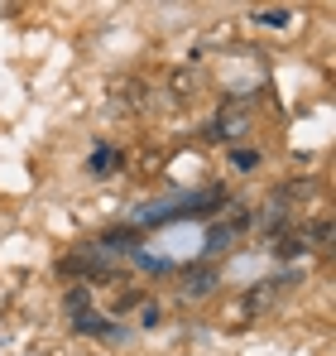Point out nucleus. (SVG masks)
<instances>
[{
    "instance_id": "1",
    "label": "nucleus",
    "mask_w": 336,
    "mask_h": 356,
    "mask_svg": "<svg viewBox=\"0 0 336 356\" xmlns=\"http://www.w3.org/2000/svg\"><path fill=\"white\" fill-rule=\"evenodd\" d=\"M212 289H217V270H212V265H192V270L183 275V294L187 298H207Z\"/></svg>"
},
{
    "instance_id": "2",
    "label": "nucleus",
    "mask_w": 336,
    "mask_h": 356,
    "mask_svg": "<svg viewBox=\"0 0 336 356\" xmlns=\"http://www.w3.org/2000/svg\"><path fill=\"white\" fill-rule=\"evenodd\" d=\"M255 24H269V29H283V24H293V10H283V5H269V10H255Z\"/></svg>"
},
{
    "instance_id": "3",
    "label": "nucleus",
    "mask_w": 336,
    "mask_h": 356,
    "mask_svg": "<svg viewBox=\"0 0 336 356\" xmlns=\"http://www.w3.org/2000/svg\"><path fill=\"white\" fill-rule=\"evenodd\" d=\"M62 303H67V313H72V318H82V313H92V294H87V289H82V284H72V289H67V298H62Z\"/></svg>"
},
{
    "instance_id": "4",
    "label": "nucleus",
    "mask_w": 336,
    "mask_h": 356,
    "mask_svg": "<svg viewBox=\"0 0 336 356\" xmlns=\"http://www.w3.org/2000/svg\"><path fill=\"white\" fill-rule=\"evenodd\" d=\"M120 159H115V149H96L92 154V174H106V169H115Z\"/></svg>"
},
{
    "instance_id": "5",
    "label": "nucleus",
    "mask_w": 336,
    "mask_h": 356,
    "mask_svg": "<svg viewBox=\"0 0 336 356\" xmlns=\"http://www.w3.org/2000/svg\"><path fill=\"white\" fill-rule=\"evenodd\" d=\"M308 241H317V245H332V222H312V227H308Z\"/></svg>"
},
{
    "instance_id": "6",
    "label": "nucleus",
    "mask_w": 336,
    "mask_h": 356,
    "mask_svg": "<svg viewBox=\"0 0 336 356\" xmlns=\"http://www.w3.org/2000/svg\"><path fill=\"white\" fill-rule=\"evenodd\" d=\"M207 245H212V250L230 245V227H212V232H207Z\"/></svg>"
},
{
    "instance_id": "7",
    "label": "nucleus",
    "mask_w": 336,
    "mask_h": 356,
    "mask_svg": "<svg viewBox=\"0 0 336 356\" xmlns=\"http://www.w3.org/2000/svg\"><path fill=\"white\" fill-rule=\"evenodd\" d=\"M230 159H235V169H255V164H260V154H255V149H235Z\"/></svg>"
},
{
    "instance_id": "8",
    "label": "nucleus",
    "mask_w": 336,
    "mask_h": 356,
    "mask_svg": "<svg viewBox=\"0 0 336 356\" xmlns=\"http://www.w3.org/2000/svg\"><path fill=\"white\" fill-rule=\"evenodd\" d=\"M135 265H144V270H168V260H159V255H144V250H135Z\"/></svg>"
}]
</instances>
